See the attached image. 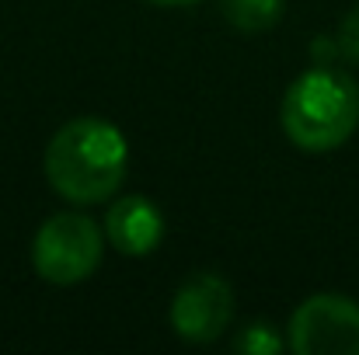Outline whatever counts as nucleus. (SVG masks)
<instances>
[{"instance_id":"7","label":"nucleus","mask_w":359,"mask_h":355,"mask_svg":"<svg viewBox=\"0 0 359 355\" xmlns=\"http://www.w3.org/2000/svg\"><path fill=\"white\" fill-rule=\"evenodd\" d=\"M224 18L238 32H269L283 18V0H224Z\"/></svg>"},{"instance_id":"4","label":"nucleus","mask_w":359,"mask_h":355,"mask_svg":"<svg viewBox=\"0 0 359 355\" xmlns=\"http://www.w3.org/2000/svg\"><path fill=\"white\" fill-rule=\"evenodd\" d=\"M290 349L297 355H359V303L342 293L304 300L290 317Z\"/></svg>"},{"instance_id":"3","label":"nucleus","mask_w":359,"mask_h":355,"mask_svg":"<svg viewBox=\"0 0 359 355\" xmlns=\"http://www.w3.org/2000/svg\"><path fill=\"white\" fill-rule=\"evenodd\" d=\"M102 251H105V237L95 227V220L81 213H56L35 234L32 265L46 282L74 286L98 268Z\"/></svg>"},{"instance_id":"10","label":"nucleus","mask_w":359,"mask_h":355,"mask_svg":"<svg viewBox=\"0 0 359 355\" xmlns=\"http://www.w3.org/2000/svg\"><path fill=\"white\" fill-rule=\"evenodd\" d=\"M147 4H157V7H185V4H196V0H147Z\"/></svg>"},{"instance_id":"2","label":"nucleus","mask_w":359,"mask_h":355,"mask_svg":"<svg viewBox=\"0 0 359 355\" xmlns=\"http://www.w3.org/2000/svg\"><path fill=\"white\" fill-rule=\"evenodd\" d=\"M279 118L293 146L307 153L335 150L359 125V84L328 67L307 70L290 84Z\"/></svg>"},{"instance_id":"8","label":"nucleus","mask_w":359,"mask_h":355,"mask_svg":"<svg viewBox=\"0 0 359 355\" xmlns=\"http://www.w3.org/2000/svg\"><path fill=\"white\" fill-rule=\"evenodd\" d=\"M234 349H238V352H248V355H276L283 349V338H279L269 324H251V328H244L238 335Z\"/></svg>"},{"instance_id":"5","label":"nucleus","mask_w":359,"mask_h":355,"mask_svg":"<svg viewBox=\"0 0 359 355\" xmlns=\"http://www.w3.org/2000/svg\"><path fill=\"white\" fill-rule=\"evenodd\" d=\"M234 321V289L227 279L213 272L192 275L171 300V328L192 342V345H210L217 342Z\"/></svg>"},{"instance_id":"1","label":"nucleus","mask_w":359,"mask_h":355,"mask_svg":"<svg viewBox=\"0 0 359 355\" xmlns=\"http://www.w3.org/2000/svg\"><path fill=\"white\" fill-rule=\"evenodd\" d=\"M129 146L119 125L105 118H74L46 146L49 185L81 206L105 202L126 178Z\"/></svg>"},{"instance_id":"9","label":"nucleus","mask_w":359,"mask_h":355,"mask_svg":"<svg viewBox=\"0 0 359 355\" xmlns=\"http://www.w3.org/2000/svg\"><path fill=\"white\" fill-rule=\"evenodd\" d=\"M335 49H339V56L359 63V7H353V11L342 18L339 35H335Z\"/></svg>"},{"instance_id":"6","label":"nucleus","mask_w":359,"mask_h":355,"mask_svg":"<svg viewBox=\"0 0 359 355\" xmlns=\"http://www.w3.org/2000/svg\"><path fill=\"white\" fill-rule=\"evenodd\" d=\"M105 237L109 244H116V251L129 258H143L150 251H157V244L164 240V216L161 209L143 199V195H122L119 202L109 209L105 216Z\"/></svg>"}]
</instances>
